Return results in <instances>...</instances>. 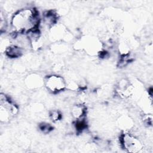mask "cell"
I'll return each mask as SVG.
<instances>
[{
    "label": "cell",
    "instance_id": "obj_7",
    "mask_svg": "<svg viewBox=\"0 0 153 153\" xmlns=\"http://www.w3.org/2000/svg\"><path fill=\"white\" fill-rule=\"evenodd\" d=\"M44 19L46 25L53 27L57 20V16L53 11H48L44 14Z\"/></svg>",
    "mask_w": 153,
    "mask_h": 153
},
{
    "label": "cell",
    "instance_id": "obj_9",
    "mask_svg": "<svg viewBox=\"0 0 153 153\" xmlns=\"http://www.w3.org/2000/svg\"><path fill=\"white\" fill-rule=\"evenodd\" d=\"M49 117L53 122L56 123L60 121L62 119V115L61 112L59 110L53 109L50 111Z\"/></svg>",
    "mask_w": 153,
    "mask_h": 153
},
{
    "label": "cell",
    "instance_id": "obj_4",
    "mask_svg": "<svg viewBox=\"0 0 153 153\" xmlns=\"http://www.w3.org/2000/svg\"><path fill=\"white\" fill-rule=\"evenodd\" d=\"M133 90L132 85L128 81L123 79L120 82L117 87V91L121 97L123 98H126L132 94Z\"/></svg>",
    "mask_w": 153,
    "mask_h": 153
},
{
    "label": "cell",
    "instance_id": "obj_5",
    "mask_svg": "<svg viewBox=\"0 0 153 153\" xmlns=\"http://www.w3.org/2000/svg\"><path fill=\"white\" fill-rule=\"evenodd\" d=\"M5 53L9 58L15 59L20 57L23 54V50L17 45L11 44L6 47L5 49Z\"/></svg>",
    "mask_w": 153,
    "mask_h": 153
},
{
    "label": "cell",
    "instance_id": "obj_3",
    "mask_svg": "<svg viewBox=\"0 0 153 153\" xmlns=\"http://www.w3.org/2000/svg\"><path fill=\"white\" fill-rule=\"evenodd\" d=\"M44 85L46 88L53 93H60L63 91L67 86L64 78L57 75L48 76L44 81Z\"/></svg>",
    "mask_w": 153,
    "mask_h": 153
},
{
    "label": "cell",
    "instance_id": "obj_8",
    "mask_svg": "<svg viewBox=\"0 0 153 153\" xmlns=\"http://www.w3.org/2000/svg\"><path fill=\"white\" fill-rule=\"evenodd\" d=\"M27 83L29 85L28 87L30 88H37L40 85V84L42 83V80L39 78V77L35 75H31L29 77Z\"/></svg>",
    "mask_w": 153,
    "mask_h": 153
},
{
    "label": "cell",
    "instance_id": "obj_6",
    "mask_svg": "<svg viewBox=\"0 0 153 153\" xmlns=\"http://www.w3.org/2000/svg\"><path fill=\"white\" fill-rule=\"evenodd\" d=\"M86 109H87L84 105L78 104L73 106L71 113L73 117L76 121L84 120V117L86 114Z\"/></svg>",
    "mask_w": 153,
    "mask_h": 153
},
{
    "label": "cell",
    "instance_id": "obj_2",
    "mask_svg": "<svg viewBox=\"0 0 153 153\" xmlns=\"http://www.w3.org/2000/svg\"><path fill=\"white\" fill-rule=\"evenodd\" d=\"M121 147L129 152H138L143 148L140 140L135 136L128 132H124L120 137Z\"/></svg>",
    "mask_w": 153,
    "mask_h": 153
},
{
    "label": "cell",
    "instance_id": "obj_1",
    "mask_svg": "<svg viewBox=\"0 0 153 153\" xmlns=\"http://www.w3.org/2000/svg\"><path fill=\"white\" fill-rule=\"evenodd\" d=\"M40 19L37 10L33 8H25L16 11L13 15L10 24L16 34H27L39 28Z\"/></svg>",
    "mask_w": 153,
    "mask_h": 153
},
{
    "label": "cell",
    "instance_id": "obj_10",
    "mask_svg": "<svg viewBox=\"0 0 153 153\" xmlns=\"http://www.w3.org/2000/svg\"><path fill=\"white\" fill-rule=\"evenodd\" d=\"M40 130L44 133H48L52 130V127L47 123H42L39 126Z\"/></svg>",
    "mask_w": 153,
    "mask_h": 153
}]
</instances>
